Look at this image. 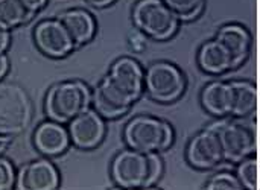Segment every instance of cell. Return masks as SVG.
Masks as SVG:
<instances>
[{
    "label": "cell",
    "mask_w": 260,
    "mask_h": 190,
    "mask_svg": "<svg viewBox=\"0 0 260 190\" xmlns=\"http://www.w3.org/2000/svg\"><path fill=\"white\" fill-rule=\"evenodd\" d=\"M91 107V90L81 79H66L53 84L44 98L47 119L67 125L79 113Z\"/></svg>",
    "instance_id": "7a4b0ae2"
},
{
    "label": "cell",
    "mask_w": 260,
    "mask_h": 190,
    "mask_svg": "<svg viewBox=\"0 0 260 190\" xmlns=\"http://www.w3.org/2000/svg\"><path fill=\"white\" fill-rule=\"evenodd\" d=\"M88 5L94 6V8H107L110 5H113L116 0H85Z\"/></svg>",
    "instance_id": "4dcf8cb0"
},
{
    "label": "cell",
    "mask_w": 260,
    "mask_h": 190,
    "mask_svg": "<svg viewBox=\"0 0 260 190\" xmlns=\"http://www.w3.org/2000/svg\"><path fill=\"white\" fill-rule=\"evenodd\" d=\"M197 62L204 73L213 76H219L230 70H235L230 53L216 38H210L200 46Z\"/></svg>",
    "instance_id": "e0dca14e"
},
{
    "label": "cell",
    "mask_w": 260,
    "mask_h": 190,
    "mask_svg": "<svg viewBox=\"0 0 260 190\" xmlns=\"http://www.w3.org/2000/svg\"><path fill=\"white\" fill-rule=\"evenodd\" d=\"M17 178V172L14 165L0 155V190H9L14 187Z\"/></svg>",
    "instance_id": "d4e9b609"
},
{
    "label": "cell",
    "mask_w": 260,
    "mask_h": 190,
    "mask_svg": "<svg viewBox=\"0 0 260 190\" xmlns=\"http://www.w3.org/2000/svg\"><path fill=\"white\" fill-rule=\"evenodd\" d=\"M122 137L131 149L161 154L174 145L175 130L168 120L149 114H137L126 122Z\"/></svg>",
    "instance_id": "6da1fadb"
},
{
    "label": "cell",
    "mask_w": 260,
    "mask_h": 190,
    "mask_svg": "<svg viewBox=\"0 0 260 190\" xmlns=\"http://www.w3.org/2000/svg\"><path fill=\"white\" fill-rule=\"evenodd\" d=\"M104 76L133 104H136L145 93V69L133 56L125 55L114 59Z\"/></svg>",
    "instance_id": "52a82bcc"
},
{
    "label": "cell",
    "mask_w": 260,
    "mask_h": 190,
    "mask_svg": "<svg viewBox=\"0 0 260 190\" xmlns=\"http://www.w3.org/2000/svg\"><path fill=\"white\" fill-rule=\"evenodd\" d=\"M146 154V181L145 187L155 186L165 171V163L160 152H145Z\"/></svg>",
    "instance_id": "603a6c76"
},
{
    "label": "cell",
    "mask_w": 260,
    "mask_h": 190,
    "mask_svg": "<svg viewBox=\"0 0 260 190\" xmlns=\"http://www.w3.org/2000/svg\"><path fill=\"white\" fill-rule=\"evenodd\" d=\"M67 131L70 143L75 148L90 151L104 142L107 134V123L105 119L90 107L67 123Z\"/></svg>",
    "instance_id": "30bf717a"
},
{
    "label": "cell",
    "mask_w": 260,
    "mask_h": 190,
    "mask_svg": "<svg viewBox=\"0 0 260 190\" xmlns=\"http://www.w3.org/2000/svg\"><path fill=\"white\" fill-rule=\"evenodd\" d=\"M11 44V30L0 26V52H6Z\"/></svg>",
    "instance_id": "83f0119b"
},
{
    "label": "cell",
    "mask_w": 260,
    "mask_h": 190,
    "mask_svg": "<svg viewBox=\"0 0 260 190\" xmlns=\"http://www.w3.org/2000/svg\"><path fill=\"white\" fill-rule=\"evenodd\" d=\"M203 108L213 117H230L232 110V87L229 81L207 82L200 96Z\"/></svg>",
    "instance_id": "ac0fdd59"
},
{
    "label": "cell",
    "mask_w": 260,
    "mask_h": 190,
    "mask_svg": "<svg viewBox=\"0 0 260 190\" xmlns=\"http://www.w3.org/2000/svg\"><path fill=\"white\" fill-rule=\"evenodd\" d=\"M34 117L27 91L17 82L0 81V134L15 137L24 133Z\"/></svg>",
    "instance_id": "3957f363"
},
{
    "label": "cell",
    "mask_w": 260,
    "mask_h": 190,
    "mask_svg": "<svg viewBox=\"0 0 260 190\" xmlns=\"http://www.w3.org/2000/svg\"><path fill=\"white\" fill-rule=\"evenodd\" d=\"M210 126L218 134L224 162L236 165L242 159L256 154V133L251 126L245 125L239 119L221 117L210 123Z\"/></svg>",
    "instance_id": "8992f818"
},
{
    "label": "cell",
    "mask_w": 260,
    "mask_h": 190,
    "mask_svg": "<svg viewBox=\"0 0 260 190\" xmlns=\"http://www.w3.org/2000/svg\"><path fill=\"white\" fill-rule=\"evenodd\" d=\"M215 38L227 49L232 56L233 69L241 67L250 56L253 49V35L241 23H227L222 24L218 30Z\"/></svg>",
    "instance_id": "5bb4252c"
},
{
    "label": "cell",
    "mask_w": 260,
    "mask_h": 190,
    "mask_svg": "<svg viewBox=\"0 0 260 190\" xmlns=\"http://www.w3.org/2000/svg\"><path fill=\"white\" fill-rule=\"evenodd\" d=\"M32 143L41 155L56 157L69 149L70 137L62 123L47 119L35 128L32 134Z\"/></svg>",
    "instance_id": "9a60e30c"
},
{
    "label": "cell",
    "mask_w": 260,
    "mask_h": 190,
    "mask_svg": "<svg viewBox=\"0 0 260 190\" xmlns=\"http://www.w3.org/2000/svg\"><path fill=\"white\" fill-rule=\"evenodd\" d=\"M186 87L184 72L171 61H155L145 69V93L158 104L177 102Z\"/></svg>",
    "instance_id": "5b68a950"
},
{
    "label": "cell",
    "mask_w": 260,
    "mask_h": 190,
    "mask_svg": "<svg viewBox=\"0 0 260 190\" xmlns=\"http://www.w3.org/2000/svg\"><path fill=\"white\" fill-rule=\"evenodd\" d=\"M187 163L198 171H209L224 162L222 148L216 131L207 125L198 131L186 146Z\"/></svg>",
    "instance_id": "8fae6325"
},
{
    "label": "cell",
    "mask_w": 260,
    "mask_h": 190,
    "mask_svg": "<svg viewBox=\"0 0 260 190\" xmlns=\"http://www.w3.org/2000/svg\"><path fill=\"white\" fill-rule=\"evenodd\" d=\"M206 189L218 190V189H227V190H241L242 186L239 183V180L236 178V175L233 172H227V171H221L213 174L204 184Z\"/></svg>",
    "instance_id": "cb8c5ba5"
},
{
    "label": "cell",
    "mask_w": 260,
    "mask_h": 190,
    "mask_svg": "<svg viewBox=\"0 0 260 190\" xmlns=\"http://www.w3.org/2000/svg\"><path fill=\"white\" fill-rule=\"evenodd\" d=\"M163 2L180 18V21L197 20L206 8V0H163Z\"/></svg>",
    "instance_id": "7402d4cb"
},
{
    "label": "cell",
    "mask_w": 260,
    "mask_h": 190,
    "mask_svg": "<svg viewBox=\"0 0 260 190\" xmlns=\"http://www.w3.org/2000/svg\"><path fill=\"white\" fill-rule=\"evenodd\" d=\"M30 15L18 0H0V26L12 30L17 26L27 23Z\"/></svg>",
    "instance_id": "ffe728a7"
},
{
    "label": "cell",
    "mask_w": 260,
    "mask_h": 190,
    "mask_svg": "<svg viewBox=\"0 0 260 190\" xmlns=\"http://www.w3.org/2000/svg\"><path fill=\"white\" fill-rule=\"evenodd\" d=\"M129 46H131V49L133 50H136V52H143L145 49H146V37L142 34V32H139L137 29H136V32L134 34H131L129 35Z\"/></svg>",
    "instance_id": "484cf974"
},
{
    "label": "cell",
    "mask_w": 260,
    "mask_h": 190,
    "mask_svg": "<svg viewBox=\"0 0 260 190\" xmlns=\"http://www.w3.org/2000/svg\"><path fill=\"white\" fill-rule=\"evenodd\" d=\"M56 17L67 29L76 49L84 44H88L98 32L96 18L85 8H70L59 12Z\"/></svg>",
    "instance_id": "2e32d148"
},
{
    "label": "cell",
    "mask_w": 260,
    "mask_h": 190,
    "mask_svg": "<svg viewBox=\"0 0 260 190\" xmlns=\"http://www.w3.org/2000/svg\"><path fill=\"white\" fill-rule=\"evenodd\" d=\"M236 178L239 180L242 189L257 190L259 187V163L257 155L251 154L236 163Z\"/></svg>",
    "instance_id": "44dd1931"
},
{
    "label": "cell",
    "mask_w": 260,
    "mask_h": 190,
    "mask_svg": "<svg viewBox=\"0 0 260 190\" xmlns=\"http://www.w3.org/2000/svg\"><path fill=\"white\" fill-rule=\"evenodd\" d=\"M58 186L59 172L49 157L24 163L17 172L14 184L20 190H55Z\"/></svg>",
    "instance_id": "7c38bea8"
},
{
    "label": "cell",
    "mask_w": 260,
    "mask_h": 190,
    "mask_svg": "<svg viewBox=\"0 0 260 190\" xmlns=\"http://www.w3.org/2000/svg\"><path fill=\"white\" fill-rule=\"evenodd\" d=\"M110 175L119 187L145 189L146 154L126 146L114 155L110 165Z\"/></svg>",
    "instance_id": "9c48e42d"
},
{
    "label": "cell",
    "mask_w": 260,
    "mask_h": 190,
    "mask_svg": "<svg viewBox=\"0 0 260 190\" xmlns=\"http://www.w3.org/2000/svg\"><path fill=\"white\" fill-rule=\"evenodd\" d=\"M8 70H9V58L6 52H0V81L6 76Z\"/></svg>",
    "instance_id": "f1b7e54d"
},
{
    "label": "cell",
    "mask_w": 260,
    "mask_h": 190,
    "mask_svg": "<svg viewBox=\"0 0 260 190\" xmlns=\"http://www.w3.org/2000/svg\"><path fill=\"white\" fill-rule=\"evenodd\" d=\"M32 38L43 55L55 59L66 58L76 49L72 37L58 17L40 20L32 30Z\"/></svg>",
    "instance_id": "ba28073f"
},
{
    "label": "cell",
    "mask_w": 260,
    "mask_h": 190,
    "mask_svg": "<svg viewBox=\"0 0 260 190\" xmlns=\"http://www.w3.org/2000/svg\"><path fill=\"white\" fill-rule=\"evenodd\" d=\"M232 87V110L230 117L245 119L256 113L257 110V87L248 79H233L229 81Z\"/></svg>",
    "instance_id": "d6986e66"
},
{
    "label": "cell",
    "mask_w": 260,
    "mask_h": 190,
    "mask_svg": "<svg viewBox=\"0 0 260 190\" xmlns=\"http://www.w3.org/2000/svg\"><path fill=\"white\" fill-rule=\"evenodd\" d=\"M12 143V137L9 136H2L0 134V155H3L6 152V149L9 148V145Z\"/></svg>",
    "instance_id": "f546056e"
},
{
    "label": "cell",
    "mask_w": 260,
    "mask_h": 190,
    "mask_svg": "<svg viewBox=\"0 0 260 190\" xmlns=\"http://www.w3.org/2000/svg\"><path fill=\"white\" fill-rule=\"evenodd\" d=\"M134 104L117 91L105 76L91 90V108H94L105 120H113L125 116Z\"/></svg>",
    "instance_id": "4fadbf2b"
},
{
    "label": "cell",
    "mask_w": 260,
    "mask_h": 190,
    "mask_svg": "<svg viewBox=\"0 0 260 190\" xmlns=\"http://www.w3.org/2000/svg\"><path fill=\"white\" fill-rule=\"evenodd\" d=\"M18 2L23 5V8L30 15H35L37 12H40L46 6V3H47V0H18Z\"/></svg>",
    "instance_id": "4316f807"
},
{
    "label": "cell",
    "mask_w": 260,
    "mask_h": 190,
    "mask_svg": "<svg viewBox=\"0 0 260 190\" xmlns=\"http://www.w3.org/2000/svg\"><path fill=\"white\" fill-rule=\"evenodd\" d=\"M131 20L139 32L154 41L171 40L181 23L163 0H137L131 11Z\"/></svg>",
    "instance_id": "277c9868"
}]
</instances>
